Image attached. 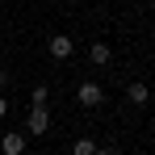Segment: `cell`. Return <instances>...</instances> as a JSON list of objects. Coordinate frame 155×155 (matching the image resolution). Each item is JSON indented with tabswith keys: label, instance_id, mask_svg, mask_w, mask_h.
Returning <instances> with one entry per match:
<instances>
[{
	"label": "cell",
	"instance_id": "3",
	"mask_svg": "<svg viewBox=\"0 0 155 155\" xmlns=\"http://www.w3.org/2000/svg\"><path fill=\"white\" fill-rule=\"evenodd\" d=\"M46 51H51V59H71V51H76V42H71V34H51Z\"/></svg>",
	"mask_w": 155,
	"mask_h": 155
},
{
	"label": "cell",
	"instance_id": "2",
	"mask_svg": "<svg viewBox=\"0 0 155 155\" xmlns=\"http://www.w3.org/2000/svg\"><path fill=\"white\" fill-rule=\"evenodd\" d=\"M46 130H51V109L46 105H34L29 117H25V134H46Z\"/></svg>",
	"mask_w": 155,
	"mask_h": 155
},
{
	"label": "cell",
	"instance_id": "10",
	"mask_svg": "<svg viewBox=\"0 0 155 155\" xmlns=\"http://www.w3.org/2000/svg\"><path fill=\"white\" fill-rule=\"evenodd\" d=\"M4 113H8V97L0 92V117H4Z\"/></svg>",
	"mask_w": 155,
	"mask_h": 155
},
{
	"label": "cell",
	"instance_id": "6",
	"mask_svg": "<svg viewBox=\"0 0 155 155\" xmlns=\"http://www.w3.org/2000/svg\"><path fill=\"white\" fill-rule=\"evenodd\" d=\"M126 97H130V105H147L151 101V88H147V84H130Z\"/></svg>",
	"mask_w": 155,
	"mask_h": 155
},
{
	"label": "cell",
	"instance_id": "8",
	"mask_svg": "<svg viewBox=\"0 0 155 155\" xmlns=\"http://www.w3.org/2000/svg\"><path fill=\"white\" fill-rule=\"evenodd\" d=\"M46 101H51V92L38 84V88H34V97H29V105H46Z\"/></svg>",
	"mask_w": 155,
	"mask_h": 155
},
{
	"label": "cell",
	"instance_id": "5",
	"mask_svg": "<svg viewBox=\"0 0 155 155\" xmlns=\"http://www.w3.org/2000/svg\"><path fill=\"white\" fill-rule=\"evenodd\" d=\"M88 59H92L97 67H105V63L113 59V51H109V42H92V46H88Z\"/></svg>",
	"mask_w": 155,
	"mask_h": 155
},
{
	"label": "cell",
	"instance_id": "7",
	"mask_svg": "<svg viewBox=\"0 0 155 155\" xmlns=\"http://www.w3.org/2000/svg\"><path fill=\"white\" fill-rule=\"evenodd\" d=\"M71 155H97V143H92V138H76Z\"/></svg>",
	"mask_w": 155,
	"mask_h": 155
},
{
	"label": "cell",
	"instance_id": "11",
	"mask_svg": "<svg viewBox=\"0 0 155 155\" xmlns=\"http://www.w3.org/2000/svg\"><path fill=\"white\" fill-rule=\"evenodd\" d=\"M97 155H113V151H105V147H97Z\"/></svg>",
	"mask_w": 155,
	"mask_h": 155
},
{
	"label": "cell",
	"instance_id": "12",
	"mask_svg": "<svg viewBox=\"0 0 155 155\" xmlns=\"http://www.w3.org/2000/svg\"><path fill=\"white\" fill-rule=\"evenodd\" d=\"M38 155H42V151H38Z\"/></svg>",
	"mask_w": 155,
	"mask_h": 155
},
{
	"label": "cell",
	"instance_id": "4",
	"mask_svg": "<svg viewBox=\"0 0 155 155\" xmlns=\"http://www.w3.org/2000/svg\"><path fill=\"white\" fill-rule=\"evenodd\" d=\"M25 138L29 134H4L0 138V155H25Z\"/></svg>",
	"mask_w": 155,
	"mask_h": 155
},
{
	"label": "cell",
	"instance_id": "9",
	"mask_svg": "<svg viewBox=\"0 0 155 155\" xmlns=\"http://www.w3.org/2000/svg\"><path fill=\"white\" fill-rule=\"evenodd\" d=\"M8 84H13V76H8V71H4V67H0V92H4V88H8Z\"/></svg>",
	"mask_w": 155,
	"mask_h": 155
},
{
	"label": "cell",
	"instance_id": "1",
	"mask_svg": "<svg viewBox=\"0 0 155 155\" xmlns=\"http://www.w3.org/2000/svg\"><path fill=\"white\" fill-rule=\"evenodd\" d=\"M76 101L84 105V109H97V105L105 101V88L97 84V80H84V84L76 88Z\"/></svg>",
	"mask_w": 155,
	"mask_h": 155
}]
</instances>
